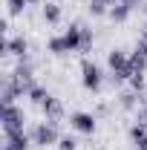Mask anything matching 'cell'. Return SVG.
<instances>
[{"instance_id":"cell-1","label":"cell","mask_w":147,"mask_h":150,"mask_svg":"<svg viewBox=\"0 0 147 150\" xmlns=\"http://www.w3.org/2000/svg\"><path fill=\"white\" fill-rule=\"evenodd\" d=\"M81 32H84V23H69V29L64 35H52L46 40V52L52 55H69V52H81Z\"/></svg>"},{"instance_id":"cell-2","label":"cell","mask_w":147,"mask_h":150,"mask_svg":"<svg viewBox=\"0 0 147 150\" xmlns=\"http://www.w3.org/2000/svg\"><path fill=\"white\" fill-rule=\"evenodd\" d=\"M107 67H110V81L118 87V84H127L130 81V55L124 49L112 46L107 52Z\"/></svg>"},{"instance_id":"cell-3","label":"cell","mask_w":147,"mask_h":150,"mask_svg":"<svg viewBox=\"0 0 147 150\" xmlns=\"http://www.w3.org/2000/svg\"><path fill=\"white\" fill-rule=\"evenodd\" d=\"M81 84H84L87 93H101V87H104V69L92 58L81 61Z\"/></svg>"},{"instance_id":"cell-4","label":"cell","mask_w":147,"mask_h":150,"mask_svg":"<svg viewBox=\"0 0 147 150\" xmlns=\"http://www.w3.org/2000/svg\"><path fill=\"white\" fill-rule=\"evenodd\" d=\"M29 136H32V147H52V144L61 142L55 121H37L35 127L29 130Z\"/></svg>"},{"instance_id":"cell-5","label":"cell","mask_w":147,"mask_h":150,"mask_svg":"<svg viewBox=\"0 0 147 150\" xmlns=\"http://www.w3.org/2000/svg\"><path fill=\"white\" fill-rule=\"evenodd\" d=\"M26 115L20 110L18 104H9V107H3V133L6 136H12V133H26Z\"/></svg>"},{"instance_id":"cell-6","label":"cell","mask_w":147,"mask_h":150,"mask_svg":"<svg viewBox=\"0 0 147 150\" xmlns=\"http://www.w3.org/2000/svg\"><path fill=\"white\" fill-rule=\"evenodd\" d=\"M69 127H72L75 133H81V136H92V133L98 130V118L92 115V112H72L69 115Z\"/></svg>"},{"instance_id":"cell-7","label":"cell","mask_w":147,"mask_h":150,"mask_svg":"<svg viewBox=\"0 0 147 150\" xmlns=\"http://www.w3.org/2000/svg\"><path fill=\"white\" fill-rule=\"evenodd\" d=\"M3 55H12V58H18V61H26V58H29V40L23 35L6 38V40H3Z\"/></svg>"},{"instance_id":"cell-8","label":"cell","mask_w":147,"mask_h":150,"mask_svg":"<svg viewBox=\"0 0 147 150\" xmlns=\"http://www.w3.org/2000/svg\"><path fill=\"white\" fill-rule=\"evenodd\" d=\"M40 18H43V23H46V26H58V23H61V18H64L61 3L46 0V3H43V9H40Z\"/></svg>"},{"instance_id":"cell-9","label":"cell","mask_w":147,"mask_h":150,"mask_svg":"<svg viewBox=\"0 0 147 150\" xmlns=\"http://www.w3.org/2000/svg\"><path fill=\"white\" fill-rule=\"evenodd\" d=\"M40 112H43V121H55V124H58V121L64 118V104H61V98L52 95V98L40 107Z\"/></svg>"},{"instance_id":"cell-10","label":"cell","mask_w":147,"mask_h":150,"mask_svg":"<svg viewBox=\"0 0 147 150\" xmlns=\"http://www.w3.org/2000/svg\"><path fill=\"white\" fill-rule=\"evenodd\" d=\"M29 147H32V136L29 133H12L3 142V150H29Z\"/></svg>"},{"instance_id":"cell-11","label":"cell","mask_w":147,"mask_h":150,"mask_svg":"<svg viewBox=\"0 0 147 150\" xmlns=\"http://www.w3.org/2000/svg\"><path fill=\"white\" fill-rule=\"evenodd\" d=\"M133 12H136V6H130V3H118V6H112V9H110L107 18H110L115 26H121V23H127V20L133 18Z\"/></svg>"},{"instance_id":"cell-12","label":"cell","mask_w":147,"mask_h":150,"mask_svg":"<svg viewBox=\"0 0 147 150\" xmlns=\"http://www.w3.org/2000/svg\"><path fill=\"white\" fill-rule=\"evenodd\" d=\"M26 98H29V101L35 104L37 110H40V107H43V104H46V101L52 98V93H49L46 87H40V84H37V87H35V90H32V93H29V95H26Z\"/></svg>"},{"instance_id":"cell-13","label":"cell","mask_w":147,"mask_h":150,"mask_svg":"<svg viewBox=\"0 0 147 150\" xmlns=\"http://www.w3.org/2000/svg\"><path fill=\"white\" fill-rule=\"evenodd\" d=\"M87 12H90L92 18H107L110 15V3L107 0H90L87 3Z\"/></svg>"},{"instance_id":"cell-14","label":"cell","mask_w":147,"mask_h":150,"mask_svg":"<svg viewBox=\"0 0 147 150\" xmlns=\"http://www.w3.org/2000/svg\"><path fill=\"white\" fill-rule=\"evenodd\" d=\"M26 9H29L26 0H6V15H9V18H20Z\"/></svg>"},{"instance_id":"cell-15","label":"cell","mask_w":147,"mask_h":150,"mask_svg":"<svg viewBox=\"0 0 147 150\" xmlns=\"http://www.w3.org/2000/svg\"><path fill=\"white\" fill-rule=\"evenodd\" d=\"M127 133H130V144H139V142L147 136V127H141V124H136V121H133Z\"/></svg>"},{"instance_id":"cell-16","label":"cell","mask_w":147,"mask_h":150,"mask_svg":"<svg viewBox=\"0 0 147 150\" xmlns=\"http://www.w3.org/2000/svg\"><path fill=\"white\" fill-rule=\"evenodd\" d=\"M92 43H95V35H92L90 26H84V32H81V52H84V55L92 49Z\"/></svg>"},{"instance_id":"cell-17","label":"cell","mask_w":147,"mask_h":150,"mask_svg":"<svg viewBox=\"0 0 147 150\" xmlns=\"http://www.w3.org/2000/svg\"><path fill=\"white\" fill-rule=\"evenodd\" d=\"M58 150H78V142H75L72 136H61V142L55 144Z\"/></svg>"},{"instance_id":"cell-18","label":"cell","mask_w":147,"mask_h":150,"mask_svg":"<svg viewBox=\"0 0 147 150\" xmlns=\"http://www.w3.org/2000/svg\"><path fill=\"white\" fill-rule=\"evenodd\" d=\"M133 121H136V124H141V127H147V101L133 112Z\"/></svg>"},{"instance_id":"cell-19","label":"cell","mask_w":147,"mask_h":150,"mask_svg":"<svg viewBox=\"0 0 147 150\" xmlns=\"http://www.w3.org/2000/svg\"><path fill=\"white\" fill-rule=\"evenodd\" d=\"M133 147H136V150H147V136L141 139V142H139V144H133Z\"/></svg>"},{"instance_id":"cell-20","label":"cell","mask_w":147,"mask_h":150,"mask_svg":"<svg viewBox=\"0 0 147 150\" xmlns=\"http://www.w3.org/2000/svg\"><path fill=\"white\" fill-rule=\"evenodd\" d=\"M26 3H29V6H43L46 0H26Z\"/></svg>"},{"instance_id":"cell-21","label":"cell","mask_w":147,"mask_h":150,"mask_svg":"<svg viewBox=\"0 0 147 150\" xmlns=\"http://www.w3.org/2000/svg\"><path fill=\"white\" fill-rule=\"evenodd\" d=\"M124 3H130V6H141V0H124Z\"/></svg>"},{"instance_id":"cell-22","label":"cell","mask_w":147,"mask_h":150,"mask_svg":"<svg viewBox=\"0 0 147 150\" xmlns=\"http://www.w3.org/2000/svg\"><path fill=\"white\" fill-rule=\"evenodd\" d=\"M84 3H90V0H84Z\"/></svg>"}]
</instances>
